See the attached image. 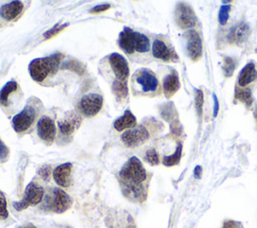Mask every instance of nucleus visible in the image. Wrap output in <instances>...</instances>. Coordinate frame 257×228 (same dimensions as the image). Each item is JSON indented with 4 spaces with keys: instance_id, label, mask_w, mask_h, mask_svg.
<instances>
[{
    "instance_id": "nucleus-1",
    "label": "nucleus",
    "mask_w": 257,
    "mask_h": 228,
    "mask_svg": "<svg viewBox=\"0 0 257 228\" xmlns=\"http://www.w3.org/2000/svg\"><path fill=\"white\" fill-rule=\"evenodd\" d=\"M119 178L123 184V194L132 200H141L144 194L142 183L147 179V172L137 157H132L119 171Z\"/></svg>"
},
{
    "instance_id": "nucleus-2",
    "label": "nucleus",
    "mask_w": 257,
    "mask_h": 228,
    "mask_svg": "<svg viewBox=\"0 0 257 228\" xmlns=\"http://www.w3.org/2000/svg\"><path fill=\"white\" fill-rule=\"evenodd\" d=\"M62 59L61 53H55L47 57H40L33 59L28 66L30 76L35 81H42L51 72L55 73L60 61Z\"/></svg>"
},
{
    "instance_id": "nucleus-3",
    "label": "nucleus",
    "mask_w": 257,
    "mask_h": 228,
    "mask_svg": "<svg viewBox=\"0 0 257 228\" xmlns=\"http://www.w3.org/2000/svg\"><path fill=\"white\" fill-rule=\"evenodd\" d=\"M72 200L66 192L59 188H54L46 195L43 208L51 212L63 213L70 208Z\"/></svg>"
},
{
    "instance_id": "nucleus-4",
    "label": "nucleus",
    "mask_w": 257,
    "mask_h": 228,
    "mask_svg": "<svg viewBox=\"0 0 257 228\" xmlns=\"http://www.w3.org/2000/svg\"><path fill=\"white\" fill-rule=\"evenodd\" d=\"M43 196H44L43 188L34 182H30L25 188L23 198L18 202H14L13 207L17 211L24 210L29 206L37 205L38 203H40L43 199Z\"/></svg>"
},
{
    "instance_id": "nucleus-5",
    "label": "nucleus",
    "mask_w": 257,
    "mask_h": 228,
    "mask_svg": "<svg viewBox=\"0 0 257 228\" xmlns=\"http://www.w3.org/2000/svg\"><path fill=\"white\" fill-rule=\"evenodd\" d=\"M37 111L33 105L26 104L25 107L12 119V126L15 132H25L34 122Z\"/></svg>"
},
{
    "instance_id": "nucleus-6",
    "label": "nucleus",
    "mask_w": 257,
    "mask_h": 228,
    "mask_svg": "<svg viewBox=\"0 0 257 228\" xmlns=\"http://www.w3.org/2000/svg\"><path fill=\"white\" fill-rule=\"evenodd\" d=\"M176 22L182 29L193 28L196 25L197 18L194 10L188 4H178L176 8Z\"/></svg>"
},
{
    "instance_id": "nucleus-7",
    "label": "nucleus",
    "mask_w": 257,
    "mask_h": 228,
    "mask_svg": "<svg viewBox=\"0 0 257 228\" xmlns=\"http://www.w3.org/2000/svg\"><path fill=\"white\" fill-rule=\"evenodd\" d=\"M102 107V96L97 93H88L81 97L79 108L85 117L95 116Z\"/></svg>"
},
{
    "instance_id": "nucleus-8",
    "label": "nucleus",
    "mask_w": 257,
    "mask_h": 228,
    "mask_svg": "<svg viewBox=\"0 0 257 228\" xmlns=\"http://www.w3.org/2000/svg\"><path fill=\"white\" fill-rule=\"evenodd\" d=\"M186 36V50L188 56L193 61H197L202 56V40L199 33L194 30L190 29L185 33Z\"/></svg>"
},
{
    "instance_id": "nucleus-9",
    "label": "nucleus",
    "mask_w": 257,
    "mask_h": 228,
    "mask_svg": "<svg viewBox=\"0 0 257 228\" xmlns=\"http://www.w3.org/2000/svg\"><path fill=\"white\" fill-rule=\"evenodd\" d=\"M149 139V132L144 126L125 131L121 135V141L126 147H136L145 143Z\"/></svg>"
},
{
    "instance_id": "nucleus-10",
    "label": "nucleus",
    "mask_w": 257,
    "mask_h": 228,
    "mask_svg": "<svg viewBox=\"0 0 257 228\" xmlns=\"http://www.w3.org/2000/svg\"><path fill=\"white\" fill-rule=\"evenodd\" d=\"M136 80L145 92H153L158 88L159 85V81L155 73L147 68L138 70L136 73Z\"/></svg>"
},
{
    "instance_id": "nucleus-11",
    "label": "nucleus",
    "mask_w": 257,
    "mask_h": 228,
    "mask_svg": "<svg viewBox=\"0 0 257 228\" xmlns=\"http://www.w3.org/2000/svg\"><path fill=\"white\" fill-rule=\"evenodd\" d=\"M109 64L114 72V75L118 80H126L130 68L126 59L119 53H111L108 57Z\"/></svg>"
},
{
    "instance_id": "nucleus-12",
    "label": "nucleus",
    "mask_w": 257,
    "mask_h": 228,
    "mask_svg": "<svg viewBox=\"0 0 257 228\" xmlns=\"http://www.w3.org/2000/svg\"><path fill=\"white\" fill-rule=\"evenodd\" d=\"M56 134L54 122L48 117H42L37 123V135L45 142H53Z\"/></svg>"
},
{
    "instance_id": "nucleus-13",
    "label": "nucleus",
    "mask_w": 257,
    "mask_h": 228,
    "mask_svg": "<svg viewBox=\"0 0 257 228\" xmlns=\"http://www.w3.org/2000/svg\"><path fill=\"white\" fill-rule=\"evenodd\" d=\"M81 124V118L79 115L70 111L65 115V117L58 122V128L62 135H71Z\"/></svg>"
},
{
    "instance_id": "nucleus-14",
    "label": "nucleus",
    "mask_w": 257,
    "mask_h": 228,
    "mask_svg": "<svg viewBox=\"0 0 257 228\" xmlns=\"http://www.w3.org/2000/svg\"><path fill=\"white\" fill-rule=\"evenodd\" d=\"M249 33H250L249 25L245 22L239 23V24L233 26L232 28H230V30L227 34L228 42L231 44L240 45L247 39Z\"/></svg>"
},
{
    "instance_id": "nucleus-15",
    "label": "nucleus",
    "mask_w": 257,
    "mask_h": 228,
    "mask_svg": "<svg viewBox=\"0 0 257 228\" xmlns=\"http://www.w3.org/2000/svg\"><path fill=\"white\" fill-rule=\"evenodd\" d=\"M72 170L71 163H64L57 166L53 172L52 177L55 183L60 187H67L69 185V178Z\"/></svg>"
},
{
    "instance_id": "nucleus-16",
    "label": "nucleus",
    "mask_w": 257,
    "mask_h": 228,
    "mask_svg": "<svg viewBox=\"0 0 257 228\" xmlns=\"http://www.w3.org/2000/svg\"><path fill=\"white\" fill-rule=\"evenodd\" d=\"M257 79V70L253 62H248L239 72L238 75V85L240 87L246 86L249 83Z\"/></svg>"
},
{
    "instance_id": "nucleus-17",
    "label": "nucleus",
    "mask_w": 257,
    "mask_h": 228,
    "mask_svg": "<svg viewBox=\"0 0 257 228\" xmlns=\"http://www.w3.org/2000/svg\"><path fill=\"white\" fill-rule=\"evenodd\" d=\"M23 10V4L20 1H12L0 7V16L5 20L15 19Z\"/></svg>"
},
{
    "instance_id": "nucleus-18",
    "label": "nucleus",
    "mask_w": 257,
    "mask_h": 228,
    "mask_svg": "<svg viewBox=\"0 0 257 228\" xmlns=\"http://www.w3.org/2000/svg\"><path fill=\"white\" fill-rule=\"evenodd\" d=\"M118 44L120 48L127 54H132L135 51V42H134V31L125 27L119 33L118 37Z\"/></svg>"
},
{
    "instance_id": "nucleus-19",
    "label": "nucleus",
    "mask_w": 257,
    "mask_h": 228,
    "mask_svg": "<svg viewBox=\"0 0 257 228\" xmlns=\"http://www.w3.org/2000/svg\"><path fill=\"white\" fill-rule=\"evenodd\" d=\"M153 55L158 58L162 59L164 61H169L173 59L174 52L166 45V43L160 39H156L153 43Z\"/></svg>"
},
{
    "instance_id": "nucleus-20",
    "label": "nucleus",
    "mask_w": 257,
    "mask_h": 228,
    "mask_svg": "<svg viewBox=\"0 0 257 228\" xmlns=\"http://www.w3.org/2000/svg\"><path fill=\"white\" fill-rule=\"evenodd\" d=\"M163 88L166 97L172 96L179 88H180V81L178 77V73L173 70L170 74H168L163 80Z\"/></svg>"
},
{
    "instance_id": "nucleus-21",
    "label": "nucleus",
    "mask_w": 257,
    "mask_h": 228,
    "mask_svg": "<svg viewBox=\"0 0 257 228\" xmlns=\"http://www.w3.org/2000/svg\"><path fill=\"white\" fill-rule=\"evenodd\" d=\"M137 125V119L136 117L131 112L130 109H126L124 113L119 117L115 122L113 123V127L116 131H123L128 128H135Z\"/></svg>"
},
{
    "instance_id": "nucleus-22",
    "label": "nucleus",
    "mask_w": 257,
    "mask_h": 228,
    "mask_svg": "<svg viewBox=\"0 0 257 228\" xmlns=\"http://www.w3.org/2000/svg\"><path fill=\"white\" fill-rule=\"evenodd\" d=\"M18 87V84L16 81L11 80L5 83V85L1 88L0 90V104L1 105H8V100H9V95L14 92Z\"/></svg>"
},
{
    "instance_id": "nucleus-23",
    "label": "nucleus",
    "mask_w": 257,
    "mask_h": 228,
    "mask_svg": "<svg viewBox=\"0 0 257 228\" xmlns=\"http://www.w3.org/2000/svg\"><path fill=\"white\" fill-rule=\"evenodd\" d=\"M134 42L135 50L138 52H147L150 50V40L145 34L134 31Z\"/></svg>"
},
{
    "instance_id": "nucleus-24",
    "label": "nucleus",
    "mask_w": 257,
    "mask_h": 228,
    "mask_svg": "<svg viewBox=\"0 0 257 228\" xmlns=\"http://www.w3.org/2000/svg\"><path fill=\"white\" fill-rule=\"evenodd\" d=\"M235 98L238 99L239 101L243 102L247 107L250 106L252 104V101H253L251 90L248 89V88L242 89L239 86L235 87Z\"/></svg>"
},
{
    "instance_id": "nucleus-25",
    "label": "nucleus",
    "mask_w": 257,
    "mask_h": 228,
    "mask_svg": "<svg viewBox=\"0 0 257 228\" xmlns=\"http://www.w3.org/2000/svg\"><path fill=\"white\" fill-rule=\"evenodd\" d=\"M182 149H183V146L181 143L178 144L175 152L170 155V156H166L164 157L163 159V164L165 166H168V167H171V166H174L176 164H178L181 160V156H182Z\"/></svg>"
},
{
    "instance_id": "nucleus-26",
    "label": "nucleus",
    "mask_w": 257,
    "mask_h": 228,
    "mask_svg": "<svg viewBox=\"0 0 257 228\" xmlns=\"http://www.w3.org/2000/svg\"><path fill=\"white\" fill-rule=\"evenodd\" d=\"M112 91L118 99L125 97L127 95L126 80H114L112 83Z\"/></svg>"
},
{
    "instance_id": "nucleus-27",
    "label": "nucleus",
    "mask_w": 257,
    "mask_h": 228,
    "mask_svg": "<svg viewBox=\"0 0 257 228\" xmlns=\"http://www.w3.org/2000/svg\"><path fill=\"white\" fill-rule=\"evenodd\" d=\"M61 69H69V70H72L74 71L75 73L81 75L83 72H84V66L81 62H79L78 60H74V59H70V60H67V61H64L61 66H60Z\"/></svg>"
},
{
    "instance_id": "nucleus-28",
    "label": "nucleus",
    "mask_w": 257,
    "mask_h": 228,
    "mask_svg": "<svg viewBox=\"0 0 257 228\" xmlns=\"http://www.w3.org/2000/svg\"><path fill=\"white\" fill-rule=\"evenodd\" d=\"M236 68V60L232 57L226 56L224 58V62H223V69H224V73L227 77H230L234 70Z\"/></svg>"
},
{
    "instance_id": "nucleus-29",
    "label": "nucleus",
    "mask_w": 257,
    "mask_h": 228,
    "mask_svg": "<svg viewBox=\"0 0 257 228\" xmlns=\"http://www.w3.org/2000/svg\"><path fill=\"white\" fill-rule=\"evenodd\" d=\"M203 103H204V94L201 89L195 88V108L197 111L198 117L202 116V109H203Z\"/></svg>"
},
{
    "instance_id": "nucleus-30",
    "label": "nucleus",
    "mask_w": 257,
    "mask_h": 228,
    "mask_svg": "<svg viewBox=\"0 0 257 228\" xmlns=\"http://www.w3.org/2000/svg\"><path fill=\"white\" fill-rule=\"evenodd\" d=\"M231 6L230 5H222L220 7L219 13H218V21L220 24L225 25L229 19V13H230Z\"/></svg>"
},
{
    "instance_id": "nucleus-31",
    "label": "nucleus",
    "mask_w": 257,
    "mask_h": 228,
    "mask_svg": "<svg viewBox=\"0 0 257 228\" xmlns=\"http://www.w3.org/2000/svg\"><path fill=\"white\" fill-rule=\"evenodd\" d=\"M66 26H68V24H67V23H64V24L57 23V24H55L52 28L48 29V30L43 34V37H44L45 39L51 38V37H53V36L57 35L60 31H62Z\"/></svg>"
},
{
    "instance_id": "nucleus-32",
    "label": "nucleus",
    "mask_w": 257,
    "mask_h": 228,
    "mask_svg": "<svg viewBox=\"0 0 257 228\" xmlns=\"http://www.w3.org/2000/svg\"><path fill=\"white\" fill-rule=\"evenodd\" d=\"M145 160L150 163L151 165H158L160 163L159 155L155 149H150L146 152L145 155Z\"/></svg>"
},
{
    "instance_id": "nucleus-33",
    "label": "nucleus",
    "mask_w": 257,
    "mask_h": 228,
    "mask_svg": "<svg viewBox=\"0 0 257 228\" xmlns=\"http://www.w3.org/2000/svg\"><path fill=\"white\" fill-rule=\"evenodd\" d=\"M8 217L7 202L5 196L0 192V219H6Z\"/></svg>"
},
{
    "instance_id": "nucleus-34",
    "label": "nucleus",
    "mask_w": 257,
    "mask_h": 228,
    "mask_svg": "<svg viewBox=\"0 0 257 228\" xmlns=\"http://www.w3.org/2000/svg\"><path fill=\"white\" fill-rule=\"evenodd\" d=\"M38 174L41 176V178L45 181H48L50 178V175L52 174L51 168L49 166H43L38 170Z\"/></svg>"
},
{
    "instance_id": "nucleus-35",
    "label": "nucleus",
    "mask_w": 257,
    "mask_h": 228,
    "mask_svg": "<svg viewBox=\"0 0 257 228\" xmlns=\"http://www.w3.org/2000/svg\"><path fill=\"white\" fill-rule=\"evenodd\" d=\"M222 228H243V227L240 222H237L234 220H227L223 223Z\"/></svg>"
},
{
    "instance_id": "nucleus-36",
    "label": "nucleus",
    "mask_w": 257,
    "mask_h": 228,
    "mask_svg": "<svg viewBox=\"0 0 257 228\" xmlns=\"http://www.w3.org/2000/svg\"><path fill=\"white\" fill-rule=\"evenodd\" d=\"M9 154V150L6 147V145L0 140V161L5 160L8 157Z\"/></svg>"
},
{
    "instance_id": "nucleus-37",
    "label": "nucleus",
    "mask_w": 257,
    "mask_h": 228,
    "mask_svg": "<svg viewBox=\"0 0 257 228\" xmlns=\"http://www.w3.org/2000/svg\"><path fill=\"white\" fill-rule=\"evenodd\" d=\"M109 5L108 4H101V5H96L93 8H91L89 10L90 13H100V12H104L107 9H109Z\"/></svg>"
},
{
    "instance_id": "nucleus-38",
    "label": "nucleus",
    "mask_w": 257,
    "mask_h": 228,
    "mask_svg": "<svg viewBox=\"0 0 257 228\" xmlns=\"http://www.w3.org/2000/svg\"><path fill=\"white\" fill-rule=\"evenodd\" d=\"M213 101H214V107H213V117L216 118L219 110V101L216 96V94H213Z\"/></svg>"
},
{
    "instance_id": "nucleus-39",
    "label": "nucleus",
    "mask_w": 257,
    "mask_h": 228,
    "mask_svg": "<svg viewBox=\"0 0 257 228\" xmlns=\"http://www.w3.org/2000/svg\"><path fill=\"white\" fill-rule=\"evenodd\" d=\"M201 175H202V168H201V166H196L195 169H194V177L196 179H200Z\"/></svg>"
},
{
    "instance_id": "nucleus-40",
    "label": "nucleus",
    "mask_w": 257,
    "mask_h": 228,
    "mask_svg": "<svg viewBox=\"0 0 257 228\" xmlns=\"http://www.w3.org/2000/svg\"><path fill=\"white\" fill-rule=\"evenodd\" d=\"M18 228H36L34 225L32 224H26V225H22V226H19Z\"/></svg>"
},
{
    "instance_id": "nucleus-41",
    "label": "nucleus",
    "mask_w": 257,
    "mask_h": 228,
    "mask_svg": "<svg viewBox=\"0 0 257 228\" xmlns=\"http://www.w3.org/2000/svg\"><path fill=\"white\" fill-rule=\"evenodd\" d=\"M254 118H255L256 123H257V105H256V108H255V110H254Z\"/></svg>"
},
{
    "instance_id": "nucleus-42",
    "label": "nucleus",
    "mask_w": 257,
    "mask_h": 228,
    "mask_svg": "<svg viewBox=\"0 0 257 228\" xmlns=\"http://www.w3.org/2000/svg\"><path fill=\"white\" fill-rule=\"evenodd\" d=\"M256 51H257V50H256Z\"/></svg>"
}]
</instances>
